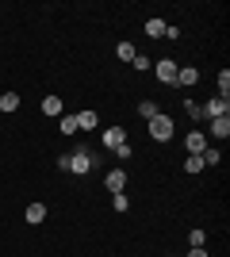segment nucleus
<instances>
[{
    "mask_svg": "<svg viewBox=\"0 0 230 257\" xmlns=\"http://www.w3.org/2000/svg\"><path fill=\"white\" fill-rule=\"evenodd\" d=\"M100 161V154L92 150V146H77L73 154H66V158L58 161L66 173H73V177H85V173H92V165Z\"/></svg>",
    "mask_w": 230,
    "mask_h": 257,
    "instance_id": "nucleus-1",
    "label": "nucleus"
},
{
    "mask_svg": "<svg viewBox=\"0 0 230 257\" xmlns=\"http://www.w3.org/2000/svg\"><path fill=\"white\" fill-rule=\"evenodd\" d=\"M146 123H150V139H153V142H161V146L176 135V123H173V115H169V111H157V115L146 119Z\"/></svg>",
    "mask_w": 230,
    "mask_h": 257,
    "instance_id": "nucleus-2",
    "label": "nucleus"
},
{
    "mask_svg": "<svg viewBox=\"0 0 230 257\" xmlns=\"http://www.w3.org/2000/svg\"><path fill=\"white\" fill-rule=\"evenodd\" d=\"M176 69H180V65H176L173 58H161V62H153V77H157L161 85H176Z\"/></svg>",
    "mask_w": 230,
    "mask_h": 257,
    "instance_id": "nucleus-3",
    "label": "nucleus"
},
{
    "mask_svg": "<svg viewBox=\"0 0 230 257\" xmlns=\"http://www.w3.org/2000/svg\"><path fill=\"white\" fill-rule=\"evenodd\" d=\"M222 115H230V96H211L203 104V119H222Z\"/></svg>",
    "mask_w": 230,
    "mask_h": 257,
    "instance_id": "nucleus-4",
    "label": "nucleus"
},
{
    "mask_svg": "<svg viewBox=\"0 0 230 257\" xmlns=\"http://www.w3.org/2000/svg\"><path fill=\"white\" fill-rule=\"evenodd\" d=\"M207 139H215V142H226V139H230V115L207 119Z\"/></svg>",
    "mask_w": 230,
    "mask_h": 257,
    "instance_id": "nucleus-5",
    "label": "nucleus"
},
{
    "mask_svg": "<svg viewBox=\"0 0 230 257\" xmlns=\"http://www.w3.org/2000/svg\"><path fill=\"white\" fill-rule=\"evenodd\" d=\"M207 146H211V142H207V135H203V131L192 127V131L184 135V150H188V154H203Z\"/></svg>",
    "mask_w": 230,
    "mask_h": 257,
    "instance_id": "nucleus-6",
    "label": "nucleus"
},
{
    "mask_svg": "<svg viewBox=\"0 0 230 257\" xmlns=\"http://www.w3.org/2000/svg\"><path fill=\"white\" fill-rule=\"evenodd\" d=\"M100 142H104V150H115V146H123V142H127V131L115 123V127H108L104 135H100Z\"/></svg>",
    "mask_w": 230,
    "mask_h": 257,
    "instance_id": "nucleus-7",
    "label": "nucleus"
},
{
    "mask_svg": "<svg viewBox=\"0 0 230 257\" xmlns=\"http://www.w3.org/2000/svg\"><path fill=\"white\" fill-rule=\"evenodd\" d=\"M104 188H108L111 196H119L123 188H127V169H111L108 177H104Z\"/></svg>",
    "mask_w": 230,
    "mask_h": 257,
    "instance_id": "nucleus-8",
    "label": "nucleus"
},
{
    "mask_svg": "<svg viewBox=\"0 0 230 257\" xmlns=\"http://www.w3.org/2000/svg\"><path fill=\"white\" fill-rule=\"evenodd\" d=\"M176 85L196 88L199 85V69H196V65H180V69H176Z\"/></svg>",
    "mask_w": 230,
    "mask_h": 257,
    "instance_id": "nucleus-9",
    "label": "nucleus"
},
{
    "mask_svg": "<svg viewBox=\"0 0 230 257\" xmlns=\"http://www.w3.org/2000/svg\"><path fill=\"white\" fill-rule=\"evenodd\" d=\"M62 111H66V100H62V96H54V92H50V96L43 100V115L58 119V115H62Z\"/></svg>",
    "mask_w": 230,
    "mask_h": 257,
    "instance_id": "nucleus-10",
    "label": "nucleus"
},
{
    "mask_svg": "<svg viewBox=\"0 0 230 257\" xmlns=\"http://www.w3.org/2000/svg\"><path fill=\"white\" fill-rule=\"evenodd\" d=\"M58 131H62V135H77V131H81L73 111H62V115H58Z\"/></svg>",
    "mask_w": 230,
    "mask_h": 257,
    "instance_id": "nucleus-11",
    "label": "nucleus"
},
{
    "mask_svg": "<svg viewBox=\"0 0 230 257\" xmlns=\"http://www.w3.org/2000/svg\"><path fill=\"white\" fill-rule=\"evenodd\" d=\"M23 219H27V223L31 226H39L46 219V204H27V211H23Z\"/></svg>",
    "mask_w": 230,
    "mask_h": 257,
    "instance_id": "nucleus-12",
    "label": "nucleus"
},
{
    "mask_svg": "<svg viewBox=\"0 0 230 257\" xmlns=\"http://www.w3.org/2000/svg\"><path fill=\"white\" fill-rule=\"evenodd\" d=\"M0 111H4V115L20 111V92H4V96H0Z\"/></svg>",
    "mask_w": 230,
    "mask_h": 257,
    "instance_id": "nucleus-13",
    "label": "nucleus"
},
{
    "mask_svg": "<svg viewBox=\"0 0 230 257\" xmlns=\"http://www.w3.org/2000/svg\"><path fill=\"white\" fill-rule=\"evenodd\" d=\"M203 169H207V165H203L199 154H188V158H184V173H188V177H196V173H203Z\"/></svg>",
    "mask_w": 230,
    "mask_h": 257,
    "instance_id": "nucleus-14",
    "label": "nucleus"
},
{
    "mask_svg": "<svg viewBox=\"0 0 230 257\" xmlns=\"http://www.w3.org/2000/svg\"><path fill=\"white\" fill-rule=\"evenodd\" d=\"M165 27H169V23H165V20H157V16H153V20H146V35H150V39H161V35H165Z\"/></svg>",
    "mask_w": 230,
    "mask_h": 257,
    "instance_id": "nucleus-15",
    "label": "nucleus"
},
{
    "mask_svg": "<svg viewBox=\"0 0 230 257\" xmlns=\"http://www.w3.org/2000/svg\"><path fill=\"white\" fill-rule=\"evenodd\" d=\"M77 127L81 131H96V111H77Z\"/></svg>",
    "mask_w": 230,
    "mask_h": 257,
    "instance_id": "nucleus-16",
    "label": "nucleus"
},
{
    "mask_svg": "<svg viewBox=\"0 0 230 257\" xmlns=\"http://www.w3.org/2000/svg\"><path fill=\"white\" fill-rule=\"evenodd\" d=\"M134 54H138L134 43H119V46H115V58H119V62H134Z\"/></svg>",
    "mask_w": 230,
    "mask_h": 257,
    "instance_id": "nucleus-17",
    "label": "nucleus"
},
{
    "mask_svg": "<svg viewBox=\"0 0 230 257\" xmlns=\"http://www.w3.org/2000/svg\"><path fill=\"white\" fill-rule=\"evenodd\" d=\"M203 242H207V234H203V226H192V230H188V249L203 246Z\"/></svg>",
    "mask_w": 230,
    "mask_h": 257,
    "instance_id": "nucleus-18",
    "label": "nucleus"
},
{
    "mask_svg": "<svg viewBox=\"0 0 230 257\" xmlns=\"http://www.w3.org/2000/svg\"><path fill=\"white\" fill-rule=\"evenodd\" d=\"M215 88H219V96H230V69H219V77H215Z\"/></svg>",
    "mask_w": 230,
    "mask_h": 257,
    "instance_id": "nucleus-19",
    "label": "nucleus"
},
{
    "mask_svg": "<svg viewBox=\"0 0 230 257\" xmlns=\"http://www.w3.org/2000/svg\"><path fill=\"white\" fill-rule=\"evenodd\" d=\"M184 111H188V119H192V123H199V119H203V104H196V100H184Z\"/></svg>",
    "mask_w": 230,
    "mask_h": 257,
    "instance_id": "nucleus-20",
    "label": "nucleus"
},
{
    "mask_svg": "<svg viewBox=\"0 0 230 257\" xmlns=\"http://www.w3.org/2000/svg\"><path fill=\"white\" fill-rule=\"evenodd\" d=\"M199 158H203V165H219V161H222V150H219V146H207Z\"/></svg>",
    "mask_w": 230,
    "mask_h": 257,
    "instance_id": "nucleus-21",
    "label": "nucleus"
},
{
    "mask_svg": "<svg viewBox=\"0 0 230 257\" xmlns=\"http://www.w3.org/2000/svg\"><path fill=\"white\" fill-rule=\"evenodd\" d=\"M111 207H115V211H119V215H127V211H131V200H127V196H111Z\"/></svg>",
    "mask_w": 230,
    "mask_h": 257,
    "instance_id": "nucleus-22",
    "label": "nucleus"
},
{
    "mask_svg": "<svg viewBox=\"0 0 230 257\" xmlns=\"http://www.w3.org/2000/svg\"><path fill=\"white\" fill-rule=\"evenodd\" d=\"M138 115H142V119H153V115H157V104H153V100H142V104H138Z\"/></svg>",
    "mask_w": 230,
    "mask_h": 257,
    "instance_id": "nucleus-23",
    "label": "nucleus"
},
{
    "mask_svg": "<svg viewBox=\"0 0 230 257\" xmlns=\"http://www.w3.org/2000/svg\"><path fill=\"white\" fill-rule=\"evenodd\" d=\"M111 154H115V158H119V161H131V158H134L131 142H123V146H115V150H111Z\"/></svg>",
    "mask_w": 230,
    "mask_h": 257,
    "instance_id": "nucleus-24",
    "label": "nucleus"
},
{
    "mask_svg": "<svg viewBox=\"0 0 230 257\" xmlns=\"http://www.w3.org/2000/svg\"><path fill=\"white\" fill-rule=\"evenodd\" d=\"M134 69H142V73H146V69H153V62L146 58V54H134Z\"/></svg>",
    "mask_w": 230,
    "mask_h": 257,
    "instance_id": "nucleus-25",
    "label": "nucleus"
},
{
    "mask_svg": "<svg viewBox=\"0 0 230 257\" xmlns=\"http://www.w3.org/2000/svg\"><path fill=\"white\" fill-rule=\"evenodd\" d=\"M188 257H211V253H207L203 246H196V249H188Z\"/></svg>",
    "mask_w": 230,
    "mask_h": 257,
    "instance_id": "nucleus-26",
    "label": "nucleus"
}]
</instances>
